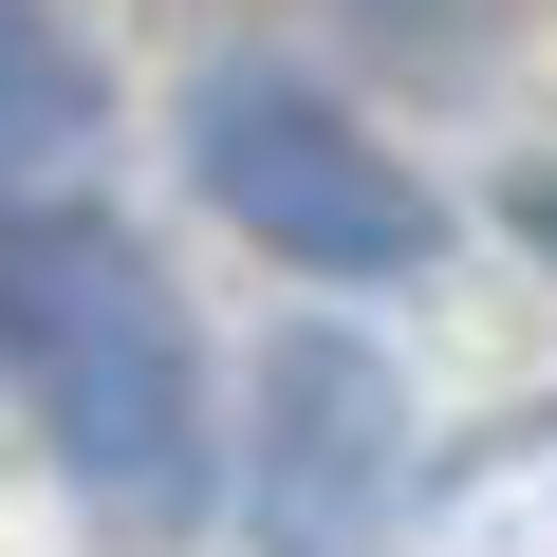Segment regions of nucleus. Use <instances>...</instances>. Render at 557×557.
<instances>
[{
  "label": "nucleus",
  "mask_w": 557,
  "mask_h": 557,
  "mask_svg": "<svg viewBox=\"0 0 557 557\" xmlns=\"http://www.w3.org/2000/svg\"><path fill=\"white\" fill-rule=\"evenodd\" d=\"M94 131H112V75L75 57V20L0 0V223H57L94 186Z\"/></svg>",
  "instance_id": "20e7f679"
},
{
  "label": "nucleus",
  "mask_w": 557,
  "mask_h": 557,
  "mask_svg": "<svg viewBox=\"0 0 557 557\" xmlns=\"http://www.w3.org/2000/svg\"><path fill=\"white\" fill-rule=\"evenodd\" d=\"M186 168H205V205H223L242 242L317 260V278H409V260L446 242L428 186H409L317 75H278V57H223V75L186 94Z\"/></svg>",
  "instance_id": "f03ea898"
},
{
  "label": "nucleus",
  "mask_w": 557,
  "mask_h": 557,
  "mask_svg": "<svg viewBox=\"0 0 557 557\" xmlns=\"http://www.w3.org/2000/svg\"><path fill=\"white\" fill-rule=\"evenodd\" d=\"M20 372H38V428H57V465L112 539L205 520V354H186L168 260L112 205H57L20 242Z\"/></svg>",
  "instance_id": "f257e3e1"
},
{
  "label": "nucleus",
  "mask_w": 557,
  "mask_h": 557,
  "mask_svg": "<svg viewBox=\"0 0 557 557\" xmlns=\"http://www.w3.org/2000/svg\"><path fill=\"white\" fill-rule=\"evenodd\" d=\"M0 354H20V278H0Z\"/></svg>",
  "instance_id": "423d86ee"
},
{
  "label": "nucleus",
  "mask_w": 557,
  "mask_h": 557,
  "mask_svg": "<svg viewBox=\"0 0 557 557\" xmlns=\"http://www.w3.org/2000/svg\"><path fill=\"white\" fill-rule=\"evenodd\" d=\"M502 223H520V242L557 260V168H520V186H502Z\"/></svg>",
  "instance_id": "39448f33"
},
{
  "label": "nucleus",
  "mask_w": 557,
  "mask_h": 557,
  "mask_svg": "<svg viewBox=\"0 0 557 557\" xmlns=\"http://www.w3.org/2000/svg\"><path fill=\"white\" fill-rule=\"evenodd\" d=\"M242 520H260V557H391V520H409V372H391L354 317L260 335Z\"/></svg>",
  "instance_id": "7ed1b4c3"
}]
</instances>
